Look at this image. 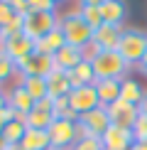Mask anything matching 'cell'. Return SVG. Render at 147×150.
I'll list each match as a JSON object with an SVG mask.
<instances>
[{
	"label": "cell",
	"instance_id": "34",
	"mask_svg": "<svg viewBox=\"0 0 147 150\" xmlns=\"http://www.w3.org/2000/svg\"><path fill=\"white\" fill-rule=\"evenodd\" d=\"M12 118H17L15 113H12V108H8V106H5V108H0V130H3L5 126H8V123L12 121Z\"/></svg>",
	"mask_w": 147,
	"mask_h": 150
},
{
	"label": "cell",
	"instance_id": "25",
	"mask_svg": "<svg viewBox=\"0 0 147 150\" xmlns=\"http://www.w3.org/2000/svg\"><path fill=\"white\" fill-rule=\"evenodd\" d=\"M78 15L83 17V22L88 25L91 30H98V27L103 25L101 8H96V5H81V8H78Z\"/></svg>",
	"mask_w": 147,
	"mask_h": 150
},
{
	"label": "cell",
	"instance_id": "40",
	"mask_svg": "<svg viewBox=\"0 0 147 150\" xmlns=\"http://www.w3.org/2000/svg\"><path fill=\"white\" fill-rule=\"evenodd\" d=\"M130 150H145V148H142V145H140V143H135V145H132Z\"/></svg>",
	"mask_w": 147,
	"mask_h": 150
},
{
	"label": "cell",
	"instance_id": "31",
	"mask_svg": "<svg viewBox=\"0 0 147 150\" xmlns=\"http://www.w3.org/2000/svg\"><path fill=\"white\" fill-rule=\"evenodd\" d=\"M22 27H24V17H22V15H17V17H15V20H12L10 25H5V27H3V37L20 35V32H22Z\"/></svg>",
	"mask_w": 147,
	"mask_h": 150
},
{
	"label": "cell",
	"instance_id": "1",
	"mask_svg": "<svg viewBox=\"0 0 147 150\" xmlns=\"http://www.w3.org/2000/svg\"><path fill=\"white\" fill-rule=\"evenodd\" d=\"M59 27H61V32H64L66 45H71V47L86 49L93 42V30L83 22V17L78 15V10H71V12H66V15H61L59 17Z\"/></svg>",
	"mask_w": 147,
	"mask_h": 150
},
{
	"label": "cell",
	"instance_id": "44",
	"mask_svg": "<svg viewBox=\"0 0 147 150\" xmlns=\"http://www.w3.org/2000/svg\"><path fill=\"white\" fill-rule=\"evenodd\" d=\"M0 3H3V0H0Z\"/></svg>",
	"mask_w": 147,
	"mask_h": 150
},
{
	"label": "cell",
	"instance_id": "5",
	"mask_svg": "<svg viewBox=\"0 0 147 150\" xmlns=\"http://www.w3.org/2000/svg\"><path fill=\"white\" fill-rule=\"evenodd\" d=\"M76 126H78V138H101L108 130V126H110L108 111L103 108V106H98V108L88 111V113L78 116Z\"/></svg>",
	"mask_w": 147,
	"mask_h": 150
},
{
	"label": "cell",
	"instance_id": "3",
	"mask_svg": "<svg viewBox=\"0 0 147 150\" xmlns=\"http://www.w3.org/2000/svg\"><path fill=\"white\" fill-rule=\"evenodd\" d=\"M91 64H93L96 79H125L130 71L127 62L118 52H96Z\"/></svg>",
	"mask_w": 147,
	"mask_h": 150
},
{
	"label": "cell",
	"instance_id": "6",
	"mask_svg": "<svg viewBox=\"0 0 147 150\" xmlns=\"http://www.w3.org/2000/svg\"><path fill=\"white\" fill-rule=\"evenodd\" d=\"M49 140H52V150H71L78 140V126L76 121H54L49 128Z\"/></svg>",
	"mask_w": 147,
	"mask_h": 150
},
{
	"label": "cell",
	"instance_id": "16",
	"mask_svg": "<svg viewBox=\"0 0 147 150\" xmlns=\"http://www.w3.org/2000/svg\"><path fill=\"white\" fill-rule=\"evenodd\" d=\"M120 81L123 79H96V93L103 108H108L110 103H115L120 98Z\"/></svg>",
	"mask_w": 147,
	"mask_h": 150
},
{
	"label": "cell",
	"instance_id": "41",
	"mask_svg": "<svg viewBox=\"0 0 147 150\" xmlns=\"http://www.w3.org/2000/svg\"><path fill=\"white\" fill-rule=\"evenodd\" d=\"M3 40H5V37H3V27H0V47H3Z\"/></svg>",
	"mask_w": 147,
	"mask_h": 150
},
{
	"label": "cell",
	"instance_id": "26",
	"mask_svg": "<svg viewBox=\"0 0 147 150\" xmlns=\"http://www.w3.org/2000/svg\"><path fill=\"white\" fill-rule=\"evenodd\" d=\"M54 118H59V121H78V116L74 113L71 106H69V96L54 101Z\"/></svg>",
	"mask_w": 147,
	"mask_h": 150
},
{
	"label": "cell",
	"instance_id": "19",
	"mask_svg": "<svg viewBox=\"0 0 147 150\" xmlns=\"http://www.w3.org/2000/svg\"><path fill=\"white\" fill-rule=\"evenodd\" d=\"M69 74V81H71V89H81V86H88V84H96V71H93V64L88 59H83L76 69L66 71Z\"/></svg>",
	"mask_w": 147,
	"mask_h": 150
},
{
	"label": "cell",
	"instance_id": "43",
	"mask_svg": "<svg viewBox=\"0 0 147 150\" xmlns=\"http://www.w3.org/2000/svg\"><path fill=\"white\" fill-rule=\"evenodd\" d=\"M5 150H20V148H12V145H10V148H5Z\"/></svg>",
	"mask_w": 147,
	"mask_h": 150
},
{
	"label": "cell",
	"instance_id": "36",
	"mask_svg": "<svg viewBox=\"0 0 147 150\" xmlns=\"http://www.w3.org/2000/svg\"><path fill=\"white\" fill-rule=\"evenodd\" d=\"M137 108H140V113H142V116H147V91H145V98L140 101V106H137Z\"/></svg>",
	"mask_w": 147,
	"mask_h": 150
},
{
	"label": "cell",
	"instance_id": "18",
	"mask_svg": "<svg viewBox=\"0 0 147 150\" xmlns=\"http://www.w3.org/2000/svg\"><path fill=\"white\" fill-rule=\"evenodd\" d=\"M142 98H145V89H142V84H140L135 76H125L120 81V101L140 106Z\"/></svg>",
	"mask_w": 147,
	"mask_h": 150
},
{
	"label": "cell",
	"instance_id": "8",
	"mask_svg": "<svg viewBox=\"0 0 147 150\" xmlns=\"http://www.w3.org/2000/svg\"><path fill=\"white\" fill-rule=\"evenodd\" d=\"M69 106H71V111H74L76 116H83V113H88V111L98 108L101 101H98L96 86L88 84V86H81V89H71V93H69Z\"/></svg>",
	"mask_w": 147,
	"mask_h": 150
},
{
	"label": "cell",
	"instance_id": "21",
	"mask_svg": "<svg viewBox=\"0 0 147 150\" xmlns=\"http://www.w3.org/2000/svg\"><path fill=\"white\" fill-rule=\"evenodd\" d=\"M20 150H52L49 130L27 128V133H24V138H22V143H20Z\"/></svg>",
	"mask_w": 147,
	"mask_h": 150
},
{
	"label": "cell",
	"instance_id": "28",
	"mask_svg": "<svg viewBox=\"0 0 147 150\" xmlns=\"http://www.w3.org/2000/svg\"><path fill=\"white\" fill-rule=\"evenodd\" d=\"M132 135H135V143H145L147 140V116L140 113L137 121H135L132 126Z\"/></svg>",
	"mask_w": 147,
	"mask_h": 150
},
{
	"label": "cell",
	"instance_id": "35",
	"mask_svg": "<svg viewBox=\"0 0 147 150\" xmlns=\"http://www.w3.org/2000/svg\"><path fill=\"white\" fill-rule=\"evenodd\" d=\"M137 71H140V74H145V76H147V52H145L142 62H140V64H137Z\"/></svg>",
	"mask_w": 147,
	"mask_h": 150
},
{
	"label": "cell",
	"instance_id": "15",
	"mask_svg": "<svg viewBox=\"0 0 147 150\" xmlns=\"http://www.w3.org/2000/svg\"><path fill=\"white\" fill-rule=\"evenodd\" d=\"M47 89H49V98H52V101L69 96V93H71V81H69V74L54 67V71L47 76Z\"/></svg>",
	"mask_w": 147,
	"mask_h": 150
},
{
	"label": "cell",
	"instance_id": "10",
	"mask_svg": "<svg viewBox=\"0 0 147 150\" xmlns=\"http://www.w3.org/2000/svg\"><path fill=\"white\" fill-rule=\"evenodd\" d=\"M106 111H108V118H110L113 126H120V128H127V130H132L135 121H137V116H140V108H137V106L125 103V101H120V98H118L115 103H110Z\"/></svg>",
	"mask_w": 147,
	"mask_h": 150
},
{
	"label": "cell",
	"instance_id": "37",
	"mask_svg": "<svg viewBox=\"0 0 147 150\" xmlns=\"http://www.w3.org/2000/svg\"><path fill=\"white\" fill-rule=\"evenodd\" d=\"M78 3H81V5H96V8H101L106 0H78Z\"/></svg>",
	"mask_w": 147,
	"mask_h": 150
},
{
	"label": "cell",
	"instance_id": "4",
	"mask_svg": "<svg viewBox=\"0 0 147 150\" xmlns=\"http://www.w3.org/2000/svg\"><path fill=\"white\" fill-rule=\"evenodd\" d=\"M54 27H59V15L57 12H37V10H29L24 15V27L22 32L29 37V40H42L44 35H49Z\"/></svg>",
	"mask_w": 147,
	"mask_h": 150
},
{
	"label": "cell",
	"instance_id": "39",
	"mask_svg": "<svg viewBox=\"0 0 147 150\" xmlns=\"http://www.w3.org/2000/svg\"><path fill=\"white\" fill-rule=\"evenodd\" d=\"M5 148H10V145L5 143V138H3V135H0V150H5Z\"/></svg>",
	"mask_w": 147,
	"mask_h": 150
},
{
	"label": "cell",
	"instance_id": "14",
	"mask_svg": "<svg viewBox=\"0 0 147 150\" xmlns=\"http://www.w3.org/2000/svg\"><path fill=\"white\" fill-rule=\"evenodd\" d=\"M83 59H86L83 57V49L71 47V45H64L57 54H54V67L61 69V71H71V69H76Z\"/></svg>",
	"mask_w": 147,
	"mask_h": 150
},
{
	"label": "cell",
	"instance_id": "32",
	"mask_svg": "<svg viewBox=\"0 0 147 150\" xmlns=\"http://www.w3.org/2000/svg\"><path fill=\"white\" fill-rule=\"evenodd\" d=\"M29 3V10H37V12H57V5L52 0H27Z\"/></svg>",
	"mask_w": 147,
	"mask_h": 150
},
{
	"label": "cell",
	"instance_id": "2",
	"mask_svg": "<svg viewBox=\"0 0 147 150\" xmlns=\"http://www.w3.org/2000/svg\"><path fill=\"white\" fill-rule=\"evenodd\" d=\"M147 52V32L140 27H123L118 54L127 62V67H137Z\"/></svg>",
	"mask_w": 147,
	"mask_h": 150
},
{
	"label": "cell",
	"instance_id": "33",
	"mask_svg": "<svg viewBox=\"0 0 147 150\" xmlns=\"http://www.w3.org/2000/svg\"><path fill=\"white\" fill-rule=\"evenodd\" d=\"M8 3H10V8L15 10L17 15H22V17L29 12V3H27V0H8Z\"/></svg>",
	"mask_w": 147,
	"mask_h": 150
},
{
	"label": "cell",
	"instance_id": "9",
	"mask_svg": "<svg viewBox=\"0 0 147 150\" xmlns=\"http://www.w3.org/2000/svg\"><path fill=\"white\" fill-rule=\"evenodd\" d=\"M123 27L120 25H108L103 22L98 30H93V42L96 52H118V42H120Z\"/></svg>",
	"mask_w": 147,
	"mask_h": 150
},
{
	"label": "cell",
	"instance_id": "27",
	"mask_svg": "<svg viewBox=\"0 0 147 150\" xmlns=\"http://www.w3.org/2000/svg\"><path fill=\"white\" fill-rule=\"evenodd\" d=\"M15 74H20V71H17V64L3 52V49H0V86H3L8 79H12Z\"/></svg>",
	"mask_w": 147,
	"mask_h": 150
},
{
	"label": "cell",
	"instance_id": "29",
	"mask_svg": "<svg viewBox=\"0 0 147 150\" xmlns=\"http://www.w3.org/2000/svg\"><path fill=\"white\" fill-rule=\"evenodd\" d=\"M71 150H103L101 138H78Z\"/></svg>",
	"mask_w": 147,
	"mask_h": 150
},
{
	"label": "cell",
	"instance_id": "11",
	"mask_svg": "<svg viewBox=\"0 0 147 150\" xmlns=\"http://www.w3.org/2000/svg\"><path fill=\"white\" fill-rule=\"evenodd\" d=\"M101 143H103V150H130L135 145V135L132 130L110 123L108 130L101 135Z\"/></svg>",
	"mask_w": 147,
	"mask_h": 150
},
{
	"label": "cell",
	"instance_id": "30",
	"mask_svg": "<svg viewBox=\"0 0 147 150\" xmlns=\"http://www.w3.org/2000/svg\"><path fill=\"white\" fill-rule=\"evenodd\" d=\"M15 17H17V12L10 8V3H8V0H3V3H0V27L10 25L12 20H15Z\"/></svg>",
	"mask_w": 147,
	"mask_h": 150
},
{
	"label": "cell",
	"instance_id": "24",
	"mask_svg": "<svg viewBox=\"0 0 147 150\" xmlns=\"http://www.w3.org/2000/svg\"><path fill=\"white\" fill-rule=\"evenodd\" d=\"M20 84L24 86V91L37 101L42 98H49V89H47V79L44 76H20Z\"/></svg>",
	"mask_w": 147,
	"mask_h": 150
},
{
	"label": "cell",
	"instance_id": "23",
	"mask_svg": "<svg viewBox=\"0 0 147 150\" xmlns=\"http://www.w3.org/2000/svg\"><path fill=\"white\" fill-rule=\"evenodd\" d=\"M24 133H27V126H24V118H12V121L0 130V135L5 138V143L12 148H20V143L24 138Z\"/></svg>",
	"mask_w": 147,
	"mask_h": 150
},
{
	"label": "cell",
	"instance_id": "22",
	"mask_svg": "<svg viewBox=\"0 0 147 150\" xmlns=\"http://www.w3.org/2000/svg\"><path fill=\"white\" fill-rule=\"evenodd\" d=\"M54 121H57V118H54L52 111L37 108V106L29 111L27 116H24V126H27V128H34V130H49Z\"/></svg>",
	"mask_w": 147,
	"mask_h": 150
},
{
	"label": "cell",
	"instance_id": "38",
	"mask_svg": "<svg viewBox=\"0 0 147 150\" xmlns=\"http://www.w3.org/2000/svg\"><path fill=\"white\" fill-rule=\"evenodd\" d=\"M5 106H8V93L0 89V108H5Z\"/></svg>",
	"mask_w": 147,
	"mask_h": 150
},
{
	"label": "cell",
	"instance_id": "20",
	"mask_svg": "<svg viewBox=\"0 0 147 150\" xmlns=\"http://www.w3.org/2000/svg\"><path fill=\"white\" fill-rule=\"evenodd\" d=\"M34 45H37V52H42V54H49V57H54V54H57L59 49L66 45V40H64V32H61V27H54L49 35H44L42 40H37Z\"/></svg>",
	"mask_w": 147,
	"mask_h": 150
},
{
	"label": "cell",
	"instance_id": "12",
	"mask_svg": "<svg viewBox=\"0 0 147 150\" xmlns=\"http://www.w3.org/2000/svg\"><path fill=\"white\" fill-rule=\"evenodd\" d=\"M17 71H20V76H44L47 79L49 74L54 71V57L34 52L27 62H22V64L17 67Z\"/></svg>",
	"mask_w": 147,
	"mask_h": 150
},
{
	"label": "cell",
	"instance_id": "42",
	"mask_svg": "<svg viewBox=\"0 0 147 150\" xmlns=\"http://www.w3.org/2000/svg\"><path fill=\"white\" fill-rule=\"evenodd\" d=\"M52 3H54V5H61V3H64V0H52Z\"/></svg>",
	"mask_w": 147,
	"mask_h": 150
},
{
	"label": "cell",
	"instance_id": "13",
	"mask_svg": "<svg viewBox=\"0 0 147 150\" xmlns=\"http://www.w3.org/2000/svg\"><path fill=\"white\" fill-rule=\"evenodd\" d=\"M8 108H12V113H15L17 118H24L29 111L34 108V98L24 91L22 84H15L8 91Z\"/></svg>",
	"mask_w": 147,
	"mask_h": 150
},
{
	"label": "cell",
	"instance_id": "7",
	"mask_svg": "<svg viewBox=\"0 0 147 150\" xmlns=\"http://www.w3.org/2000/svg\"><path fill=\"white\" fill-rule=\"evenodd\" d=\"M0 49H3V52L8 54V57L15 62L17 67H20L22 62H27V59L37 52V45H34V40H29L24 32H20V35L5 37V40H3V47H0Z\"/></svg>",
	"mask_w": 147,
	"mask_h": 150
},
{
	"label": "cell",
	"instance_id": "17",
	"mask_svg": "<svg viewBox=\"0 0 147 150\" xmlns=\"http://www.w3.org/2000/svg\"><path fill=\"white\" fill-rule=\"evenodd\" d=\"M101 15H103V22L108 25H125L127 20V3L125 0H106L101 5Z\"/></svg>",
	"mask_w": 147,
	"mask_h": 150
}]
</instances>
